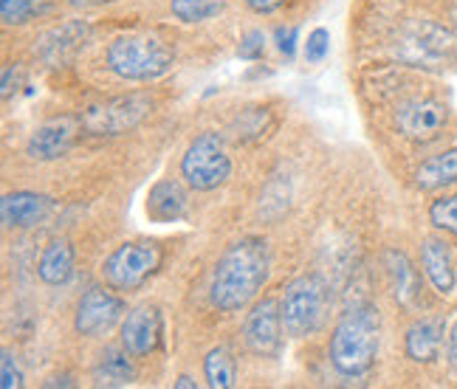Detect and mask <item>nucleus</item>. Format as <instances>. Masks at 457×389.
Here are the masks:
<instances>
[{"label": "nucleus", "mask_w": 457, "mask_h": 389, "mask_svg": "<svg viewBox=\"0 0 457 389\" xmlns=\"http://www.w3.org/2000/svg\"><path fill=\"white\" fill-rule=\"evenodd\" d=\"M271 274V252L262 237H240L220 254L209 282V302L220 313L249 308Z\"/></svg>", "instance_id": "nucleus-1"}, {"label": "nucleus", "mask_w": 457, "mask_h": 389, "mask_svg": "<svg viewBox=\"0 0 457 389\" xmlns=\"http://www.w3.org/2000/svg\"><path fill=\"white\" fill-rule=\"evenodd\" d=\"M381 344V313L376 305H353L333 327L330 364L345 378H361L370 373Z\"/></svg>", "instance_id": "nucleus-2"}, {"label": "nucleus", "mask_w": 457, "mask_h": 389, "mask_svg": "<svg viewBox=\"0 0 457 389\" xmlns=\"http://www.w3.org/2000/svg\"><path fill=\"white\" fill-rule=\"evenodd\" d=\"M104 62L119 79L153 82L167 77L175 65V48L158 34H119L108 46Z\"/></svg>", "instance_id": "nucleus-3"}, {"label": "nucleus", "mask_w": 457, "mask_h": 389, "mask_svg": "<svg viewBox=\"0 0 457 389\" xmlns=\"http://www.w3.org/2000/svg\"><path fill=\"white\" fill-rule=\"evenodd\" d=\"M395 60L407 68L444 70L457 62V37L432 21H412L395 37Z\"/></svg>", "instance_id": "nucleus-4"}, {"label": "nucleus", "mask_w": 457, "mask_h": 389, "mask_svg": "<svg viewBox=\"0 0 457 389\" xmlns=\"http://www.w3.org/2000/svg\"><path fill=\"white\" fill-rule=\"evenodd\" d=\"M330 308V291L322 277L305 274L288 282V288L279 299V313H283V327L291 339H308L316 330H322Z\"/></svg>", "instance_id": "nucleus-5"}, {"label": "nucleus", "mask_w": 457, "mask_h": 389, "mask_svg": "<svg viewBox=\"0 0 457 389\" xmlns=\"http://www.w3.org/2000/svg\"><path fill=\"white\" fill-rule=\"evenodd\" d=\"M181 178L195 192H212L232 178V158L220 133L206 130L189 141L181 155Z\"/></svg>", "instance_id": "nucleus-6"}, {"label": "nucleus", "mask_w": 457, "mask_h": 389, "mask_svg": "<svg viewBox=\"0 0 457 389\" xmlns=\"http://www.w3.org/2000/svg\"><path fill=\"white\" fill-rule=\"evenodd\" d=\"M150 113L153 99L147 94H125L87 104L79 113V121L87 136H121L136 130Z\"/></svg>", "instance_id": "nucleus-7"}, {"label": "nucleus", "mask_w": 457, "mask_h": 389, "mask_svg": "<svg viewBox=\"0 0 457 389\" xmlns=\"http://www.w3.org/2000/svg\"><path fill=\"white\" fill-rule=\"evenodd\" d=\"M162 249L155 243H121L102 262V277L113 291H136L162 269Z\"/></svg>", "instance_id": "nucleus-8"}, {"label": "nucleus", "mask_w": 457, "mask_h": 389, "mask_svg": "<svg viewBox=\"0 0 457 389\" xmlns=\"http://www.w3.org/2000/svg\"><path fill=\"white\" fill-rule=\"evenodd\" d=\"M449 125V104L435 96H415L398 104L395 111V128L403 138L415 145H429L441 138V133Z\"/></svg>", "instance_id": "nucleus-9"}, {"label": "nucleus", "mask_w": 457, "mask_h": 389, "mask_svg": "<svg viewBox=\"0 0 457 389\" xmlns=\"http://www.w3.org/2000/svg\"><path fill=\"white\" fill-rule=\"evenodd\" d=\"M128 313L125 299L113 294V288H87L74 310V330L85 339H99V335L111 333L121 316Z\"/></svg>", "instance_id": "nucleus-10"}, {"label": "nucleus", "mask_w": 457, "mask_h": 389, "mask_svg": "<svg viewBox=\"0 0 457 389\" xmlns=\"http://www.w3.org/2000/svg\"><path fill=\"white\" fill-rule=\"evenodd\" d=\"M283 313H279V299L266 296L257 299L249 316L243 322V344L260 359H274L283 350Z\"/></svg>", "instance_id": "nucleus-11"}, {"label": "nucleus", "mask_w": 457, "mask_h": 389, "mask_svg": "<svg viewBox=\"0 0 457 389\" xmlns=\"http://www.w3.org/2000/svg\"><path fill=\"white\" fill-rule=\"evenodd\" d=\"M119 335H121V347H125L133 359H145L150 352L158 350L164 339V316L155 305L150 302H142L136 305L125 313V319H121V327H119Z\"/></svg>", "instance_id": "nucleus-12"}, {"label": "nucleus", "mask_w": 457, "mask_h": 389, "mask_svg": "<svg viewBox=\"0 0 457 389\" xmlns=\"http://www.w3.org/2000/svg\"><path fill=\"white\" fill-rule=\"evenodd\" d=\"M82 130L79 116H57L31 130L26 141V155L31 161H57V158L71 153L77 136Z\"/></svg>", "instance_id": "nucleus-13"}, {"label": "nucleus", "mask_w": 457, "mask_h": 389, "mask_svg": "<svg viewBox=\"0 0 457 389\" xmlns=\"http://www.w3.org/2000/svg\"><path fill=\"white\" fill-rule=\"evenodd\" d=\"M87 37H91L87 21H65L62 26L43 34L40 43L34 46V57H40L46 68H62L77 57V51L87 43Z\"/></svg>", "instance_id": "nucleus-14"}, {"label": "nucleus", "mask_w": 457, "mask_h": 389, "mask_svg": "<svg viewBox=\"0 0 457 389\" xmlns=\"http://www.w3.org/2000/svg\"><path fill=\"white\" fill-rule=\"evenodd\" d=\"M51 211H54V201L48 194L29 192V189L9 192L0 201V218H4L6 228H34L46 223Z\"/></svg>", "instance_id": "nucleus-15"}, {"label": "nucleus", "mask_w": 457, "mask_h": 389, "mask_svg": "<svg viewBox=\"0 0 457 389\" xmlns=\"http://www.w3.org/2000/svg\"><path fill=\"white\" fill-rule=\"evenodd\" d=\"M384 269H386V279H390V294L395 302L403 310H418L420 308V277L415 271V265L410 262V257L398 252V249H386L384 252Z\"/></svg>", "instance_id": "nucleus-16"}, {"label": "nucleus", "mask_w": 457, "mask_h": 389, "mask_svg": "<svg viewBox=\"0 0 457 389\" xmlns=\"http://www.w3.org/2000/svg\"><path fill=\"white\" fill-rule=\"evenodd\" d=\"M420 265H424V274L429 279V286L441 294L452 296L457 288V265L452 245L444 237H427L420 243Z\"/></svg>", "instance_id": "nucleus-17"}, {"label": "nucleus", "mask_w": 457, "mask_h": 389, "mask_svg": "<svg viewBox=\"0 0 457 389\" xmlns=\"http://www.w3.org/2000/svg\"><path fill=\"white\" fill-rule=\"evenodd\" d=\"M444 335H446L444 316H420V319L410 325L407 335H403V352L415 364H432L441 356Z\"/></svg>", "instance_id": "nucleus-18"}, {"label": "nucleus", "mask_w": 457, "mask_h": 389, "mask_svg": "<svg viewBox=\"0 0 457 389\" xmlns=\"http://www.w3.org/2000/svg\"><path fill=\"white\" fill-rule=\"evenodd\" d=\"M277 128H279V119L269 104H249V108H243L232 119L228 133H232L237 145H260V141H266Z\"/></svg>", "instance_id": "nucleus-19"}, {"label": "nucleus", "mask_w": 457, "mask_h": 389, "mask_svg": "<svg viewBox=\"0 0 457 389\" xmlns=\"http://www.w3.org/2000/svg\"><path fill=\"white\" fill-rule=\"evenodd\" d=\"M187 192L179 181H158L147 194V218L155 223H175L187 218Z\"/></svg>", "instance_id": "nucleus-20"}, {"label": "nucleus", "mask_w": 457, "mask_h": 389, "mask_svg": "<svg viewBox=\"0 0 457 389\" xmlns=\"http://www.w3.org/2000/svg\"><path fill=\"white\" fill-rule=\"evenodd\" d=\"M74 245L68 240H51L43 254H40V262H37V277L46 282V286H68L74 277Z\"/></svg>", "instance_id": "nucleus-21"}, {"label": "nucleus", "mask_w": 457, "mask_h": 389, "mask_svg": "<svg viewBox=\"0 0 457 389\" xmlns=\"http://www.w3.org/2000/svg\"><path fill=\"white\" fill-rule=\"evenodd\" d=\"M454 184H457V147H449L444 153L427 158V161L415 170V186L420 192H441Z\"/></svg>", "instance_id": "nucleus-22"}, {"label": "nucleus", "mask_w": 457, "mask_h": 389, "mask_svg": "<svg viewBox=\"0 0 457 389\" xmlns=\"http://www.w3.org/2000/svg\"><path fill=\"white\" fill-rule=\"evenodd\" d=\"M94 386H130L136 381V367L130 361V352L125 347H108L99 356L94 367Z\"/></svg>", "instance_id": "nucleus-23"}, {"label": "nucleus", "mask_w": 457, "mask_h": 389, "mask_svg": "<svg viewBox=\"0 0 457 389\" xmlns=\"http://www.w3.org/2000/svg\"><path fill=\"white\" fill-rule=\"evenodd\" d=\"M204 376L212 389H232L237 384V364L228 347H212L204 359Z\"/></svg>", "instance_id": "nucleus-24"}, {"label": "nucleus", "mask_w": 457, "mask_h": 389, "mask_svg": "<svg viewBox=\"0 0 457 389\" xmlns=\"http://www.w3.org/2000/svg\"><path fill=\"white\" fill-rule=\"evenodd\" d=\"M228 0H170V14L181 23H206L226 9Z\"/></svg>", "instance_id": "nucleus-25"}, {"label": "nucleus", "mask_w": 457, "mask_h": 389, "mask_svg": "<svg viewBox=\"0 0 457 389\" xmlns=\"http://www.w3.org/2000/svg\"><path fill=\"white\" fill-rule=\"evenodd\" d=\"M48 9V0H0V17L6 26H26Z\"/></svg>", "instance_id": "nucleus-26"}, {"label": "nucleus", "mask_w": 457, "mask_h": 389, "mask_svg": "<svg viewBox=\"0 0 457 389\" xmlns=\"http://www.w3.org/2000/svg\"><path fill=\"white\" fill-rule=\"evenodd\" d=\"M429 223L437 228V232H446V235L457 237V192L432 201V206H429Z\"/></svg>", "instance_id": "nucleus-27"}, {"label": "nucleus", "mask_w": 457, "mask_h": 389, "mask_svg": "<svg viewBox=\"0 0 457 389\" xmlns=\"http://www.w3.org/2000/svg\"><path fill=\"white\" fill-rule=\"evenodd\" d=\"M330 51V31L328 29H313L308 34V43H305V62L316 65L328 57Z\"/></svg>", "instance_id": "nucleus-28"}, {"label": "nucleus", "mask_w": 457, "mask_h": 389, "mask_svg": "<svg viewBox=\"0 0 457 389\" xmlns=\"http://www.w3.org/2000/svg\"><path fill=\"white\" fill-rule=\"evenodd\" d=\"M0 386L4 389H21L23 386V369L17 364V356L12 350H4L0 359Z\"/></svg>", "instance_id": "nucleus-29"}, {"label": "nucleus", "mask_w": 457, "mask_h": 389, "mask_svg": "<svg viewBox=\"0 0 457 389\" xmlns=\"http://www.w3.org/2000/svg\"><path fill=\"white\" fill-rule=\"evenodd\" d=\"M266 54V37H262V31H245L240 37V46H237V57L240 60H260Z\"/></svg>", "instance_id": "nucleus-30"}, {"label": "nucleus", "mask_w": 457, "mask_h": 389, "mask_svg": "<svg viewBox=\"0 0 457 389\" xmlns=\"http://www.w3.org/2000/svg\"><path fill=\"white\" fill-rule=\"evenodd\" d=\"M23 79H26V74H23V65H21V62H12V65L4 68V85H0L4 91H0V94H4L6 102L12 99V94L21 91Z\"/></svg>", "instance_id": "nucleus-31"}, {"label": "nucleus", "mask_w": 457, "mask_h": 389, "mask_svg": "<svg viewBox=\"0 0 457 389\" xmlns=\"http://www.w3.org/2000/svg\"><path fill=\"white\" fill-rule=\"evenodd\" d=\"M274 37H277V48H279V54H286L288 60L294 57V51H296V40H300V29L296 26H279L274 31Z\"/></svg>", "instance_id": "nucleus-32"}, {"label": "nucleus", "mask_w": 457, "mask_h": 389, "mask_svg": "<svg viewBox=\"0 0 457 389\" xmlns=\"http://www.w3.org/2000/svg\"><path fill=\"white\" fill-rule=\"evenodd\" d=\"M245 6H249L252 12H257V14H271V12H277L279 6L286 4V0H243Z\"/></svg>", "instance_id": "nucleus-33"}, {"label": "nucleus", "mask_w": 457, "mask_h": 389, "mask_svg": "<svg viewBox=\"0 0 457 389\" xmlns=\"http://www.w3.org/2000/svg\"><path fill=\"white\" fill-rule=\"evenodd\" d=\"M446 361L452 367V373L457 376V322L452 325V330L446 335Z\"/></svg>", "instance_id": "nucleus-34"}, {"label": "nucleus", "mask_w": 457, "mask_h": 389, "mask_svg": "<svg viewBox=\"0 0 457 389\" xmlns=\"http://www.w3.org/2000/svg\"><path fill=\"white\" fill-rule=\"evenodd\" d=\"M71 6L77 9H91V6H102V4H108V0H68Z\"/></svg>", "instance_id": "nucleus-35"}, {"label": "nucleus", "mask_w": 457, "mask_h": 389, "mask_svg": "<svg viewBox=\"0 0 457 389\" xmlns=\"http://www.w3.org/2000/svg\"><path fill=\"white\" fill-rule=\"evenodd\" d=\"M195 386H198V384L192 381L189 376H181L179 381H175V389H195Z\"/></svg>", "instance_id": "nucleus-36"}]
</instances>
